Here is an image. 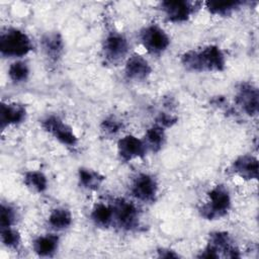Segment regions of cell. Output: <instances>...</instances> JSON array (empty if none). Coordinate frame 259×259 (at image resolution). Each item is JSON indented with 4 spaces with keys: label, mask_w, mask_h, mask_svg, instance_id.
<instances>
[{
    "label": "cell",
    "mask_w": 259,
    "mask_h": 259,
    "mask_svg": "<svg viewBox=\"0 0 259 259\" xmlns=\"http://www.w3.org/2000/svg\"><path fill=\"white\" fill-rule=\"evenodd\" d=\"M226 63L224 52L214 45L190 50L181 56L183 67L193 72H222L225 70Z\"/></svg>",
    "instance_id": "obj_1"
},
{
    "label": "cell",
    "mask_w": 259,
    "mask_h": 259,
    "mask_svg": "<svg viewBox=\"0 0 259 259\" xmlns=\"http://www.w3.org/2000/svg\"><path fill=\"white\" fill-rule=\"evenodd\" d=\"M33 50L30 37L21 29L9 27L0 34V53L5 58L20 59Z\"/></svg>",
    "instance_id": "obj_2"
},
{
    "label": "cell",
    "mask_w": 259,
    "mask_h": 259,
    "mask_svg": "<svg viewBox=\"0 0 259 259\" xmlns=\"http://www.w3.org/2000/svg\"><path fill=\"white\" fill-rule=\"evenodd\" d=\"M232 205L231 194L225 185L213 186L207 193L206 202L200 207L201 215L207 220H217L228 213Z\"/></svg>",
    "instance_id": "obj_3"
},
{
    "label": "cell",
    "mask_w": 259,
    "mask_h": 259,
    "mask_svg": "<svg viewBox=\"0 0 259 259\" xmlns=\"http://www.w3.org/2000/svg\"><path fill=\"white\" fill-rule=\"evenodd\" d=\"M139 37L142 46L152 55L164 53L171 41L167 32L158 24H149L143 27Z\"/></svg>",
    "instance_id": "obj_4"
},
{
    "label": "cell",
    "mask_w": 259,
    "mask_h": 259,
    "mask_svg": "<svg viewBox=\"0 0 259 259\" xmlns=\"http://www.w3.org/2000/svg\"><path fill=\"white\" fill-rule=\"evenodd\" d=\"M223 254L225 257H240L239 250L233 245L232 240L227 232H213L209 234L208 244L201 252L199 257L219 258Z\"/></svg>",
    "instance_id": "obj_5"
},
{
    "label": "cell",
    "mask_w": 259,
    "mask_h": 259,
    "mask_svg": "<svg viewBox=\"0 0 259 259\" xmlns=\"http://www.w3.org/2000/svg\"><path fill=\"white\" fill-rule=\"evenodd\" d=\"M130 44L119 32L110 31L106 34L102 44V54L110 64H118L123 61L128 54Z\"/></svg>",
    "instance_id": "obj_6"
},
{
    "label": "cell",
    "mask_w": 259,
    "mask_h": 259,
    "mask_svg": "<svg viewBox=\"0 0 259 259\" xmlns=\"http://www.w3.org/2000/svg\"><path fill=\"white\" fill-rule=\"evenodd\" d=\"M42 128L52 135L61 144L67 147H75L78 139L71 125L56 115H49L41 120Z\"/></svg>",
    "instance_id": "obj_7"
},
{
    "label": "cell",
    "mask_w": 259,
    "mask_h": 259,
    "mask_svg": "<svg viewBox=\"0 0 259 259\" xmlns=\"http://www.w3.org/2000/svg\"><path fill=\"white\" fill-rule=\"evenodd\" d=\"M199 4L200 3L198 2H190L185 0L163 1L160 4V8L168 21L179 23L188 20L198 8L197 5Z\"/></svg>",
    "instance_id": "obj_8"
},
{
    "label": "cell",
    "mask_w": 259,
    "mask_h": 259,
    "mask_svg": "<svg viewBox=\"0 0 259 259\" xmlns=\"http://www.w3.org/2000/svg\"><path fill=\"white\" fill-rule=\"evenodd\" d=\"M131 192L139 201L154 202L158 195V182L154 176L148 173H140L132 182Z\"/></svg>",
    "instance_id": "obj_9"
},
{
    "label": "cell",
    "mask_w": 259,
    "mask_h": 259,
    "mask_svg": "<svg viewBox=\"0 0 259 259\" xmlns=\"http://www.w3.org/2000/svg\"><path fill=\"white\" fill-rule=\"evenodd\" d=\"M112 205L113 223L123 230H133L139 225V211L137 206L125 199H116Z\"/></svg>",
    "instance_id": "obj_10"
},
{
    "label": "cell",
    "mask_w": 259,
    "mask_h": 259,
    "mask_svg": "<svg viewBox=\"0 0 259 259\" xmlns=\"http://www.w3.org/2000/svg\"><path fill=\"white\" fill-rule=\"evenodd\" d=\"M147 151L144 141L132 135L124 136L117 142L118 156L124 162L143 158Z\"/></svg>",
    "instance_id": "obj_11"
},
{
    "label": "cell",
    "mask_w": 259,
    "mask_h": 259,
    "mask_svg": "<svg viewBox=\"0 0 259 259\" xmlns=\"http://www.w3.org/2000/svg\"><path fill=\"white\" fill-rule=\"evenodd\" d=\"M236 102L246 114L250 116L256 115L259 105V94L257 88L249 83L242 84L238 89Z\"/></svg>",
    "instance_id": "obj_12"
},
{
    "label": "cell",
    "mask_w": 259,
    "mask_h": 259,
    "mask_svg": "<svg viewBox=\"0 0 259 259\" xmlns=\"http://www.w3.org/2000/svg\"><path fill=\"white\" fill-rule=\"evenodd\" d=\"M152 73L149 62L140 55H132L126 58L124 65V75L128 80L143 81Z\"/></svg>",
    "instance_id": "obj_13"
},
{
    "label": "cell",
    "mask_w": 259,
    "mask_h": 259,
    "mask_svg": "<svg viewBox=\"0 0 259 259\" xmlns=\"http://www.w3.org/2000/svg\"><path fill=\"white\" fill-rule=\"evenodd\" d=\"M26 118V108L16 102H2L0 110L1 128L4 131L8 126L22 123Z\"/></svg>",
    "instance_id": "obj_14"
},
{
    "label": "cell",
    "mask_w": 259,
    "mask_h": 259,
    "mask_svg": "<svg viewBox=\"0 0 259 259\" xmlns=\"http://www.w3.org/2000/svg\"><path fill=\"white\" fill-rule=\"evenodd\" d=\"M233 172L244 180H256L258 178V161L251 155L238 157L232 165Z\"/></svg>",
    "instance_id": "obj_15"
},
{
    "label": "cell",
    "mask_w": 259,
    "mask_h": 259,
    "mask_svg": "<svg viewBox=\"0 0 259 259\" xmlns=\"http://www.w3.org/2000/svg\"><path fill=\"white\" fill-rule=\"evenodd\" d=\"M41 48L51 61H58L64 52V41L60 33L48 32L41 37Z\"/></svg>",
    "instance_id": "obj_16"
},
{
    "label": "cell",
    "mask_w": 259,
    "mask_h": 259,
    "mask_svg": "<svg viewBox=\"0 0 259 259\" xmlns=\"http://www.w3.org/2000/svg\"><path fill=\"white\" fill-rule=\"evenodd\" d=\"M59 237L55 234L40 235L34 239L32 247L34 252L41 257L52 256L58 249Z\"/></svg>",
    "instance_id": "obj_17"
},
{
    "label": "cell",
    "mask_w": 259,
    "mask_h": 259,
    "mask_svg": "<svg viewBox=\"0 0 259 259\" xmlns=\"http://www.w3.org/2000/svg\"><path fill=\"white\" fill-rule=\"evenodd\" d=\"M90 218L95 226L100 228H108L113 223V209L112 205L103 202L97 203L91 213Z\"/></svg>",
    "instance_id": "obj_18"
},
{
    "label": "cell",
    "mask_w": 259,
    "mask_h": 259,
    "mask_svg": "<svg viewBox=\"0 0 259 259\" xmlns=\"http://www.w3.org/2000/svg\"><path fill=\"white\" fill-rule=\"evenodd\" d=\"M165 139V130L160 125L155 124L147 130L143 141L147 147V150H150L152 152H158L164 146Z\"/></svg>",
    "instance_id": "obj_19"
},
{
    "label": "cell",
    "mask_w": 259,
    "mask_h": 259,
    "mask_svg": "<svg viewBox=\"0 0 259 259\" xmlns=\"http://www.w3.org/2000/svg\"><path fill=\"white\" fill-rule=\"evenodd\" d=\"M72 213L65 207H56L52 209L48 218L49 225L55 230L68 229L72 225Z\"/></svg>",
    "instance_id": "obj_20"
},
{
    "label": "cell",
    "mask_w": 259,
    "mask_h": 259,
    "mask_svg": "<svg viewBox=\"0 0 259 259\" xmlns=\"http://www.w3.org/2000/svg\"><path fill=\"white\" fill-rule=\"evenodd\" d=\"M244 5L242 1H207L205 8L209 13L219 16H228Z\"/></svg>",
    "instance_id": "obj_21"
},
{
    "label": "cell",
    "mask_w": 259,
    "mask_h": 259,
    "mask_svg": "<svg viewBox=\"0 0 259 259\" xmlns=\"http://www.w3.org/2000/svg\"><path fill=\"white\" fill-rule=\"evenodd\" d=\"M78 179L82 187L89 190H95L100 187L104 177L92 169L80 168L78 171Z\"/></svg>",
    "instance_id": "obj_22"
},
{
    "label": "cell",
    "mask_w": 259,
    "mask_h": 259,
    "mask_svg": "<svg viewBox=\"0 0 259 259\" xmlns=\"http://www.w3.org/2000/svg\"><path fill=\"white\" fill-rule=\"evenodd\" d=\"M23 182L27 188L34 192H44L48 188V178L47 176L40 172L31 170L24 174Z\"/></svg>",
    "instance_id": "obj_23"
},
{
    "label": "cell",
    "mask_w": 259,
    "mask_h": 259,
    "mask_svg": "<svg viewBox=\"0 0 259 259\" xmlns=\"http://www.w3.org/2000/svg\"><path fill=\"white\" fill-rule=\"evenodd\" d=\"M29 72L28 65L21 60L14 61L8 68V76L14 83L25 82L29 77Z\"/></svg>",
    "instance_id": "obj_24"
},
{
    "label": "cell",
    "mask_w": 259,
    "mask_h": 259,
    "mask_svg": "<svg viewBox=\"0 0 259 259\" xmlns=\"http://www.w3.org/2000/svg\"><path fill=\"white\" fill-rule=\"evenodd\" d=\"M1 241L2 244L10 249H16L21 242L20 234L13 227L1 229Z\"/></svg>",
    "instance_id": "obj_25"
},
{
    "label": "cell",
    "mask_w": 259,
    "mask_h": 259,
    "mask_svg": "<svg viewBox=\"0 0 259 259\" xmlns=\"http://www.w3.org/2000/svg\"><path fill=\"white\" fill-rule=\"evenodd\" d=\"M17 220V211L15 207L8 203H1L0 210V226L2 228L13 227Z\"/></svg>",
    "instance_id": "obj_26"
},
{
    "label": "cell",
    "mask_w": 259,
    "mask_h": 259,
    "mask_svg": "<svg viewBox=\"0 0 259 259\" xmlns=\"http://www.w3.org/2000/svg\"><path fill=\"white\" fill-rule=\"evenodd\" d=\"M121 127H122L121 121L114 116H109L105 118L101 123V131L105 135H109V136L115 135L120 131Z\"/></svg>",
    "instance_id": "obj_27"
},
{
    "label": "cell",
    "mask_w": 259,
    "mask_h": 259,
    "mask_svg": "<svg viewBox=\"0 0 259 259\" xmlns=\"http://www.w3.org/2000/svg\"><path fill=\"white\" fill-rule=\"evenodd\" d=\"M157 124L160 125L161 127H169L171 126L173 123L176 122V118L171 116L170 114H166V113H161L157 119Z\"/></svg>",
    "instance_id": "obj_28"
},
{
    "label": "cell",
    "mask_w": 259,
    "mask_h": 259,
    "mask_svg": "<svg viewBox=\"0 0 259 259\" xmlns=\"http://www.w3.org/2000/svg\"><path fill=\"white\" fill-rule=\"evenodd\" d=\"M158 252V257H162V258H177L179 257L178 254H176L174 251L170 250V249H166V248H162L160 250L157 251Z\"/></svg>",
    "instance_id": "obj_29"
}]
</instances>
